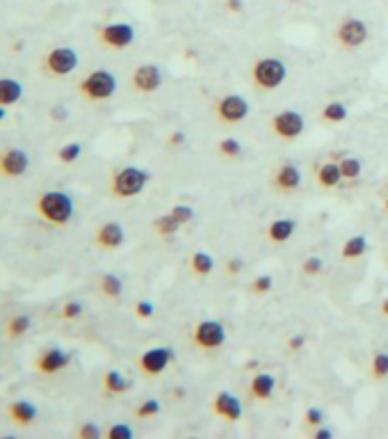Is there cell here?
Masks as SVG:
<instances>
[{
    "mask_svg": "<svg viewBox=\"0 0 388 439\" xmlns=\"http://www.w3.org/2000/svg\"><path fill=\"white\" fill-rule=\"evenodd\" d=\"M34 211L50 227H66L73 218V200L62 190H46L34 200Z\"/></svg>",
    "mask_w": 388,
    "mask_h": 439,
    "instance_id": "obj_1",
    "label": "cell"
},
{
    "mask_svg": "<svg viewBox=\"0 0 388 439\" xmlns=\"http://www.w3.org/2000/svg\"><path fill=\"white\" fill-rule=\"evenodd\" d=\"M149 179H151L149 172H144L142 167H135V165L117 167L110 176L108 193L112 200H117V202L133 200V197H137L144 190L146 183H149Z\"/></svg>",
    "mask_w": 388,
    "mask_h": 439,
    "instance_id": "obj_2",
    "label": "cell"
},
{
    "mask_svg": "<svg viewBox=\"0 0 388 439\" xmlns=\"http://www.w3.org/2000/svg\"><path fill=\"white\" fill-rule=\"evenodd\" d=\"M288 76V67L279 57H261L252 67V85L258 92H274L279 90Z\"/></svg>",
    "mask_w": 388,
    "mask_h": 439,
    "instance_id": "obj_3",
    "label": "cell"
},
{
    "mask_svg": "<svg viewBox=\"0 0 388 439\" xmlns=\"http://www.w3.org/2000/svg\"><path fill=\"white\" fill-rule=\"evenodd\" d=\"M117 92V76L108 71V69H96V71L87 74L78 83V94L89 101V103H103L115 97Z\"/></svg>",
    "mask_w": 388,
    "mask_h": 439,
    "instance_id": "obj_4",
    "label": "cell"
},
{
    "mask_svg": "<svg viewBox=\"0 0 388 439\" xmlns=\"http://www.w3.org/2000/svg\"><path fill=\"white\" fill-rule=\"evenodd\" d=\"M78 62H80V57H78L73 48L55 46L41 60V71L50 76V78H66L69 74H73L78 69Z\"/></svg>",
    "mask_w": 388,
    "mask_h": 439,
    "instance_id": "obj_5",
    "label": "cell"
},
{
    "mask_svg": "<svg viewBox=\"0 0 388 439\" xmlns=\"http://www.w3.org/2000/svg\"><path fill=\"white\" fill-rule=\"evenodd\" d=\"M333 37L343 50H357L368 41L370 30H368L366 21L357 19V16H345V19L336 25Z\"/></svg>",
    "mask_w": 388,
    "mask_h": 439,
    "instance_id": "obj_6",
    "label": "cell"
},
{
    "mask_svg": "<svg viewBox=\"0 0 388 439\" xmlns=\"http://www.w3.org/2000/svg\"><path fill=\"white\" fill-rule=\"evenodd\" d=\"M176 359V352L171 346H155L144 350L137 359V368L144 377H160Z\"/></svg>",
    "mask_w": 388,
    "mask_h": 439,
    "instance_id": "obj_7",
    "label": "cell"
},
{
    "mask_svg": "<svg viewBox=\"0 0 388 439\" xmlns=\"http://www.w3.org/2000/svg\"><path fill=\"white\" fill-rule=\"evenodd\" d=\"M247 115H249V103L245 97H240V94H227V97H222L215 103V117H217V122L224 126L243 124Z\"/></svg>",
    "mask_w": 388,
    "mask_h": 439,
    "instance_id": "obj_8",
    "label": "cell"
},
{
    "mask_svg": "<svg viewBox=\"0 0 388 439\" xmlns=\"http://www.w3.org/2000/svg\"><path fill=\"white\" fill-rule=\"evenodd\" d=\"M304 128H306V122L297 110H281V113H277L270 119L272 135H277L283 142L297 140V137L304 133Z\"/></svg>",
    "mask_w": 388,
    "mask_h": 439,
    "instance_id": "obj_9",
    "label": "cell"
},
{
    "mask_svg": "<svg viewBox=\"0 0 388 439\" xmlns=\"http://www.w3.org/2000/svg\"><path fill=\"white\" fill-rule=\"evenodd\" d=\"M99 41L110 50H126L135 44V28L124 21L106 23L99 28Z\"/></svg>",
    "mask_w": 388,
    "mask_h": 439,
    "instance_id": "obj_10",
    "label": "cell"
},
{
    "mask_svg": "<svg viewBox=\"0 0 388 439\" xmlns=\"http://www.w3.org/2000/svg\"><path fill=\"white\" fill-rule=\"evenodd\" d=\"M227 341V327L220 321H199L192 330V343L199 350H217Z\"/></svg>",
    "mask_w": 388,
    "mask_h": 439,
    "instance_id": "obj_11",
    "label": "cell"
},
{
    "mask_svg": "<svg viewBox=\"0 0 388 439\" xmlns=\"http://www.w3.org/2000/svg\"><path fill=\"white\" fill-rule=\"evenodd\" d=\"M162 83H165V74L158 64H140L131 74V90L135 94H142V97L155 94L162 88Z\"/></svg>",
    "mask_w": 388,
    "mask_h": 439,
    "instance_id": "obj_12",
    "label": "cell"
},
{
    "mask_svg": "<svg viewBox=\"0 0 388 439\" xmlns=\"http://www.w3.org/2000/svg\"><path fill=\"white\" fill-rule=\"evenodd\" d=\"M71 359H73L71 352H66L57 346H48L34 357V368H37L41 375H57L71 364Z\"/></svg>",
    "mask_w": 388,
    "mask_h": 439,
    "instance_id": "obj_13",
    "label": "cell"
},
{
    "mask_svg": "<svg viewBox=\"0 0 388 439\" xmlns=\"http://www.w3.org/2000/svg\"><path fill=\"white\" fill-rule=\"evenodd\" d=\"M30 167V158L23 149H16V146H7L0 156V174L5 179H19L23 176Z\"/></svg>",
    "mask_w": 388,
    "mask_h": 439,
    "instance_id": "obj_14",
    "label": "cell"
},
{
    "mask_svg": "<svg viewBox=\"0 0 388 439\" xmlns=\"http://www.w3.org/2000/svg\"><path fill=\"white\" fill-rule=\"evenodd\" d=\"M272 186H274V190H279L283 195L297 193L301 186V169L295 162H281V165H277V169L272 172Z\"/></svg>",
    "mask_w": 388,
    "mask_h": 439,
    "instance_id": "obj_15",
    "label": "cell"
},
{
    "mask_svg": "<svg viewBox=\"0 0 388 439\" xmlns=\"http://www.w3.org/2000/svg\"><path fill=\"white\" fill-rule=\"evenodd\" d=\"M124 240H126V231L119 222H103V225H99L96 234H94V243L103 252H117L124 245Z\"/></svg>",
    "mask_w": 388,
    "mask_h": 439,
    "instance_id": "obj_16",
    "label": "cell"
},
{
    "mask_svg": "<svg viewBox=\"0 0 388 439\" xmlns=\"http://www.w3.org/2000/svg\"><path fill=\"white\" fill-rule=\"evenodd\" d=\"M213 414L229 421V424H236V421L243 419V403L229 391H220L213 398Z\"/></svg>",
    "mask_w": 388,
    "mask_h": 439,
    "instance_id": "obj_17",
    "label": "cell"
},
{
    "mask_svg": "<svg viewBox=\"0 0 388 439\" xmlns=\"http://www.w3.org/2000/svg\"><path fill=\"white\" fill-rule=\"evenodd\" d=\"M343 169L338 160H324L317 165L315 169V183L322 188V190H336L343 183Z\"/></svg>",
    "mask_w": 388,
    "mask_h": 439,
    "instance_id": "obj_18",
    "label": "cell"
},
{
    "mask_svg": "<svg viewBox=\"0 0 388 439\" xmlns=\"http://www.w3.org/2000/svg\"><path fill=\"white\" fill-rule=\"evenodd\" d=\"M295 231H297V220L279 218V220L270 222V227H267V231H265V238L270 245H286L288 240L295 236Z\"/></svg>",
    "mask_w": 388,
    "mask_h": 439,
    "instance_id": "obj_19",
    "label": "cell"
},
{
    "mask_svg": "<svg viewBox=\"0 0 388 439\" xmlns=\"http://www.w3.org/2000/svg\"><path fill=\"white\" fill-rule=\"evenodd\" d=\"M7 417H10V421L14 426L28 428L37 421L39 410L34 407L30 400H12L10 405H7Z\"/></svg>",
    "mask_w": 388,
    "mask_h": 439,
    "instance_id": "obj_20",
    "label": "cell"
},
{
    "mask_svg": "<svg viewBox=\"0 0 388 439\" xmlns=\"http://www.w3.org/2000/svg\"><path fill=\"white\" fill-rule=\"evenodd\" d=\"M274 389H277V380L270 373H258L254 375L252 384H249V398H254L258 403H267L274 396Z\"/></svg>",
    "mask_w": 388,
    "mask_h": 439,
    "instance_id": "obj_21",
    "label": "cell"
},
{
    "mask_svg": "<svg viewBox=\"0 0 388 439\" xmlns=\"http://www.w3.org/2000/svg\"><path fill=\"white\" fill-rule=\"evenodd\" d=\"M103 391L108 396H124L133 389V380H128V377L117 371V368H112V371H106L103 373Z\"/></svg>",
    "mask_w": 388,
    "mask_h": 439,
    "instance_id": "obj_22",
    "label": "cell"
},
{
    "mask_svg": "<svg viewBox=\"0 0 388 439\" xmlns=\"http://www.w3.org/2000/svg\"><path fill=\"white\" fill-rule=\"evenodd\" d=\"M366 252H368V238H366V236H361V234H357V236H352V238L345 240V245L340 247V259H343V261L354 263V261H359Z\"/></svg>",
    "mask_w": 388,
    "mask_h": 439,
    "instance_id": "obj_23",
    "label": "cell"
},
{
    "mask_svg": "<svg viewBox=\"0 0 388 439\" xmlns=\"http://www.w3.org/2000/svg\"><path fill=\"white\" fill-rule=\"evenodd\" d=\"M23 97V85L14 78H3L0 81V106L10 108L14 103H19Z\"/></svg>",
    "mask_w": 388,
    "mask_h": 439,
    "instance_id": "obj_24",
    "label": "cell"
},
{
    "mask_svg": "<svg viewBox=\"0 0 388 439\" xmlns=\"http://www.w3.org/2000/svg\"><path fill=\"white\" fill-rule=\"evenodd\" d=\"M189 270H192L194 277H208V274L215 270V259L208 252H192L189 256Z\"/></svg>",
    "mask_w": 388,
    "mask_h": 439,
    "instance_id": "obj_25",
    "label": "cell"
},
{
    "mask_svg": "<svg viewBox=\"0 0 388 439\" xmlns=\"http://www.w3.org/2000/svg\"><path fill=\"white\" fill-rule=\"evenodd\" d=\"M99 291L106 298H110V300H119V298H122V293H124V279L119 277V274H112V272L101 274Z\"/></svg>",
    "mask_w": 388,
    "mask_h": 439,
    "instance_id": "obj_26",
    "label": "cell"
},
{
    "mask_svg": "<svg viewBox=\"0 0 388 439\" xmlns=\"http://www.w3.org/2000/svg\"><path fill=\"white\" fill-rule=\"evenodd\" d=\"M30 327H32V318L28 314H16L12 316L10 321H7L5 325V332H7V339H21L25 337V334L30 332Z\"/></svg>",
    "mask_w": 388,
    "mask_h": 439,
    "instance_id": "obj_27",
    "label": "cell"
},
{
    "mask_svg": "<svg viewBox=\"0 0 388 439\" xmlns=\"http://www.w3.org/2000/svg\"><path fill=\"white\" fill-rule=\"evenodd\" d=\"M153 231L155 234H158L160 238H169V236H174V234H178V229L183 227L180 225V222L174 218V215L171 213H165V215H158V218L153 220Z\"/></svg>",
    "mask_w": 388,
    "mask_h": 439,
    "instance_id": "obj_28",
    "label": "cell"
},
{
    "mask_svg": "<svg viewBox=\"0 0 388 439\" xmlns=\"http://www.w3.org/2000/svg\"><path fill=\"white\" fill-rule=\"evenodd\" d=\"M350 117V110L343 101H329L322 108V122L324 124H343Z\"/></svg>",
    "mask_w": 388,
    "mask_h": 439,
    "instance_id": "obj_29",
    "label": "cell"
},
{
    "mask_svg": "<svg viewBox=\"0 0 388 439\" xmlns=\"http://www.w3.org/2000/svg\"><path fill=\"white\" fill-rule=\"evenodd\" d=\"M340 169H343V179L345 181H359L364 174V162L354 156H343L340 160Z\"/></svg>",
    "mask_w": 388,
    "mask_h": 439,
    "instance_id": "obj_30",
    "label": "cell"
},
{
    "mask_svg": "<svg viewBox=\"0 0 388 439\" xmlns=\"http://www.w3.org/2000/svg\"><path fill=\"white\" fill-rule=\"evenodd\" d=\"M217 153L227 160H238L243 156V144H240L236 137H224L217 142Z\"/></svg>",
    "mask_w": 388,
    "mask_h": 439,
    "instance_id": "obj_31",
    "label": "cell"
},
{
    "mask_svg": "<svg viewBox=\"0 0 388 439\" xmlns=\"http://www.w3.org/2000/svg\"><path fill=\"white\" fill-rule=\"evenodd\" d=\"M80 153H82L80 142H66L57 149V160L62 162V165H71V162L80 158Z\"/></svg>",
    "mask_w": 388,
    "mask_h": 439,
    "instance_id": "obj_32",
    "label": "cell"
},
{
    "mask_svg": "<svg viewBox=\"0 0 388 439\" xmlns=\"http://www.w3.org/2000/svg\"><path fill=\"white\" fill-rule=\"evenodd\" d=\"M370 373L375 380H386L388 377V352H375L373 361H370Z\"/></svg>",
    "mask_w": 388,
    "mask_h": 439,
    "instance_id": "obj_33",
    "label": "cell"
},
{
    "mask_svg": "<svg viewBox=\"0 0 388 439\" xmlns=\"http://www.w3.org/2000/svg\"><path fill=\"white\" fill-rule=\"evenodd\" d=\"M301 274L304 277H317L322 270H324V261H322V256H306L304 261H301Z\"/></svg>",
    "mask_w": 388,
    "mask_h": 439,
    "instance_id": "obj_34",
    "label": "cell"
},
{
    "mask_svg": "<svg viewBox=\"0 0 388 439\" xmlns=\"http://www.w3.org/2000/svg\"><path fill=\"white\" fill-rule=\"evenodd\" d=\"M160 400H155V398H149V400H144L140 403V407L135 410V417L137 419H153V417H158L160 414Z\"/></svg>",
    "mask_w": 388,
    "mask_h": 439,
    "instance_id": "obj_35",
    "label": "cell"
},
{
    "mask_svg": "<svg viewBox=\"0 0 388 439\" xmlns=\"http://www.w3.org/2000/svg\"><path fill=\"white\" fill-rule=\"evenodd\" d=\"M85 307L80 302H76V300H71V302H64L62 309H59V318L62 321H78V318L82 316Z\"/></svg>",
    "mask_w": 388,
    "mask_h": 439,
    "instance_id": "obj_36",
    "label": "cell"
},
{
    "mask_svg": "<svg viewBox=\"0 0 388 439\" xmlns=\"http://www.w3.org/2000/svg\"><path fill=\"white\" fill-rule=\"evenodd\" d=\"M106 437L108 439H133L135 433H133V428L128 426V424H112L106 430Z\"/></svg>",
    "mask_w": 388,
    "mask_h": 439,
    "instance_id": "obj_37",
    "label": "cell"
},
{
    "mask_svg": "<svg viewBox=\"0 0 388 439\" xmlns=\"http://www.w3.org/2000/svg\"><path fill=\"white\" fill-rule=\"evenodd\" d=\"M272 286H274L272 274H258V277L252 281V291L256 293V295H267V293L272 291Z\"/></svg>",
    "mask_w": 388,
    "mask_h": 439,
    "instance_id": "obj_38",
    "label": "cell"
},
{
    "mask_svg": "<svg viewBox=\"0 0 388 439\" xmlns=\"http://www.w3.org/2000/svg\"><path fill=\"white\" fill-rule=\"evenodd\" d=\"M171 215H174V218L180 222V225H187V222H192L194 220V209L189 204H178V206H174V209L169 211Z\"/></svg>",
    "mask_w": 388,
    "mask_h": 439,
    "instance_id": "obj_39",
    "label": "cell"
},
{
    "mask_svg": "<svg viewBox=\"0 0 388 439\" xmlns=\"http://www.w3.org/2000/svg\"><path fill=\"white\" fill-rule=\"evenodd\" d=\"M76 437L78 439H101L103 433H101V428L96 424H92V421H85V424L78 428Z\"/></svg>",
    "mask_w": 388,
    "mask_h": 439,
    "instance_id": "obj_40",
    "label": "cell"
},
{
    "mask_svg": "<svg viewBox=\"0 0 388 439\" xmlns=\"http://www.w3.org/2000/svg\"><path fill=\"white\" fill-rule=\"evenodd\" d=\"M304 424L310 426V428H317L324 424V412L320 407H308L304 412Z\"/></svg>",
    "mask_w": 388,
    "mask_h": 439,
    "instance_id": "obj_41",
    "label": "cell"
},
{
    "mask_svg": "<svg viewBox=\"0 0 388 439\" xmlns=\"http://www.w3.org/2000/svg\"><path fill=\"white\" fill-rule=\"evenodd\" d=\"M133 312H135L137 318H140V321H151L153 314H155V307H153V302H146V300H140V302H137V305L133 307Z\"/></svg>",
    "mask_w": 388,
    "mask_h": 439,
    "instance_id": "obj_42",
    "label": "cell"
},
{
    "mask_svg": "<svg viewBox=\"0 0 388 439\" xmlns=\"http://www.w3.org/2000/svg\"><path fill=\"white\" fill-rule=\"evenodd\" d=\"M185 133L183 131H171L169 135H167V149H171V151H176V149H180V146L185 144Z\"/></svg>",
    "mask_w": 388,
    "mask_h": 439,
    "instance_id": "obj_43",
    "label": "cell"
},
{
    "mask_svg": "<svg viewBox=\"0 0 388 439\" xmlns=\"http://www.w3.org/2000/svg\"><path fill=\"white\" fill-rule=\"evenodd\" d=\"M48 117H50V122L64 124L66 119H69V108L66 106H53V108L48 110Z\"/></svg>",
    "mask_w": 388,
    "mask_h": 439,
    "instance_id": "obj_44",
    "label": "cell"
},
{
    "mask_svg": "<svg viewBox=\"0 0 388 439\" xmlns=\"http://www.w3.org/2000/svg\"><path fill=\"white\" fill-rule=\"evenodd\" d=\"M243 268H245V261L238 259V256H233V259L227 261V268H224V272H227L229 277H238V274L243 272Z\"/></svg>",
    "mask_w": 388,
    "mask_h": 439,
    "instance_id": "obj_45",
    "label": "cell"
},
{
    "mask_svg": "<svg viewBox=\"0 0 388 439\" xmlns=\"http://www.w3.org/2000/svg\"><path fill=\"white\" fill-rule=\"evenodd\" d=\"M224 7L231 14H243L245 12V0H224Z\"/></svg>",
    "mask_w": 388,
    "mask_h": 439,
    "instance_id": "obj_46",
    "label": "cell"
},
{
    "mask_svg": "<svg viewBox=\"0 0 388 439\" xmlns=\"http://www.w3.org/2000/svg\"><path fill=\"white\" fill-rule=\"evenodd\" d=\"M304 346H306V337H304V334H295V337H290V341H288V348L292 352H299Z\"/></svg>",
    "mask_w": 388,
    "mask_h": 439,
    "instance_id": "obj_47",
    "label": "cell"
},
{
    "mask_svg": "<svg viewBox=\"0 0 388 439\" xmlns=\"http://www.w3.org/2000/svg\"><path fill=\"white\" fill-rule=\"evenodd\" d=\"M313 439H331L333 437V430L331 428H324V426H317L313 433H310Z\"/></svg>",
    "mask_w": 388,
    "mask_h": 439,
    "instance_id": "obj_48",
    "label": "cell"
},
{
    "mask_svg": "<svg viewBox=\"0 0 388 439\" xmlns=\"http://www.w3.org/2000/svg\"><path fill=\"white\" fill-rule=\"evenodd\" d=\"M382 197H384V202H382V209H384V215L388 218V183L384 186V193H382Z\"/></svg>",
    "mask_w": 388,
    "mask_h": 439,
    "instance_id": "obj_49",
    "label": "cell"
},
{
    "mask_svg": "<svg viewBox=\"0 0 388 439\" xmlns=\"http://www.w3.org/2000/svg\"><path fill=\"white\" fill-rule=\"evenodd\" d=\"M379 312H382L384 318H388V298L382 300V305H379Z\"/></svg>",
    "mask_w": 388,
    "mask_h": 439,
    "instance_id": "obj_50",
    "label": "cell"
},
{
    "mask_svg": "<svg viewBox=\"0 0 388 439\" xmlns=\"http://www.w3.org/2000/svg\"><path fill=\"white\" fill-rule=\"evenodd\" d=\"M185 396H187V391L183 389V386H176V389H174V398H185Z\"/></svg>",
    "mask_w": 388,
    "mask_h": 439,
    "instance_id": "obj_51",
    "label": "cell"
},
{
    "mask_svg": "<svg viewBox=\"0 0 388 439\" xmlns=\"http://www.w3.org/2000/svg\"><path fill=\"white\" fill-rule=\"evenodd\" d=\"M245 368H258V359L256 361H247V366Z\"/></svg>",
    "mask_w": 388,
    "mask_h": 439,
    "instance_id": "obj_52",
    "label": "cell"
},
{
    "mask_svg": "<svg viewBox=\"0 0 388 439\" xmlns=\"http://www.w3.org/2000/svg\"><path fill=\"white\" fill-rule=\"evenodd\" d=\"M288 3H292V5H299V3H304V0H288Z\"/></svg>",
    "mask_w": 388,
    "mask_h": 439,
    "instance_id": "obj_53",
    "label": "cell"
},
{
    "mask_svg": "<svg viewBox=\"0 0 388 439\" xmlns=\"http://www.w3.org/2000/svg\"><path fill=\"white\" fill-rule=\"evenodd\" d=\"M386 261H388V252H386Z\"/></svg>",
    "mask_w": 388,
    "mask_h": 439,
    "instance_id": "obj_54",
    "label": "cell"
}]
</instances>
